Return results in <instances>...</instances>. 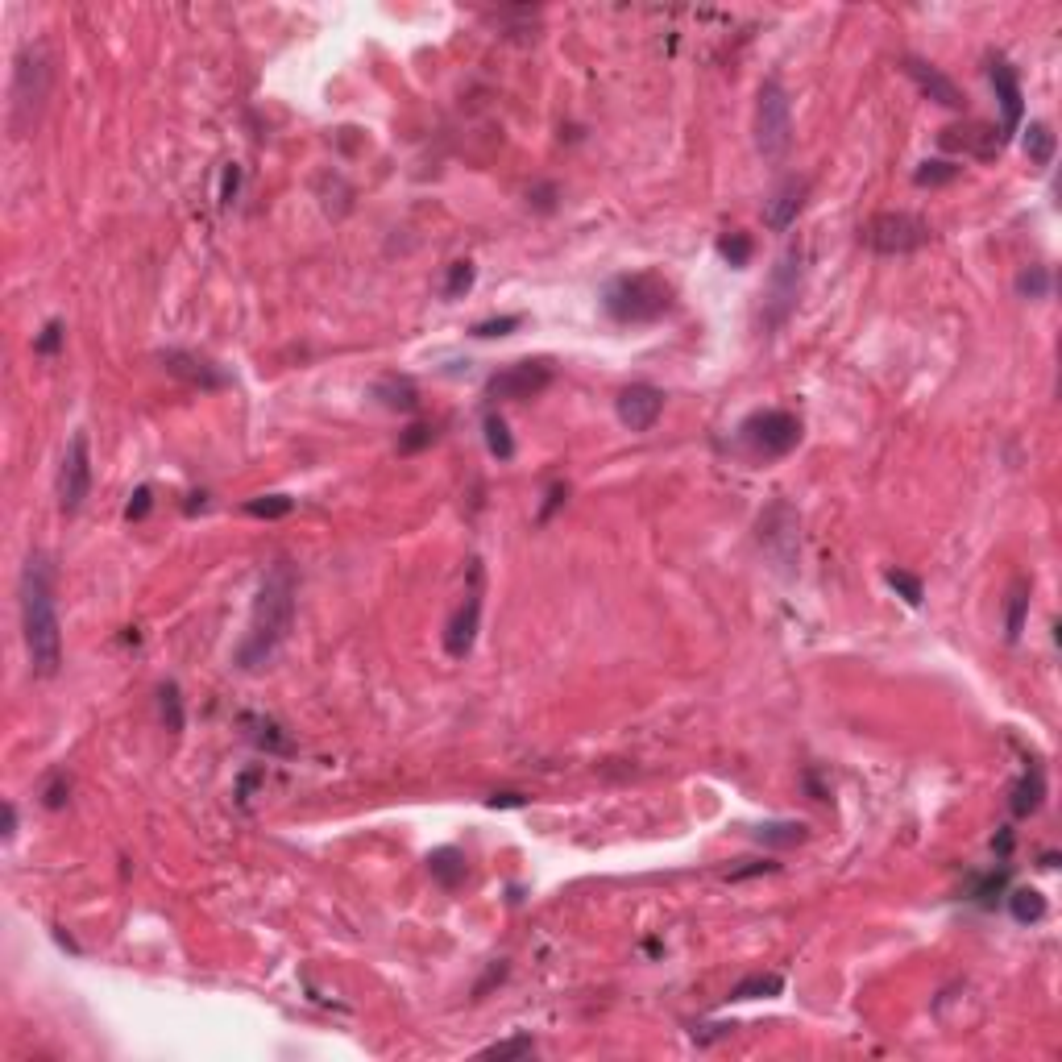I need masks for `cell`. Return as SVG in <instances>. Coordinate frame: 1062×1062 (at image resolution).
<instances>
[{
    "label": "cell",
    "instance_id": "31",
    "mask_svg": "<svg viewBox=\"0 0 1062 1062\" xmlns=\"http://www.w3.org/2000/svg\"><path fill=\"white\" fill-rule=\"evenodd\" d=\"M158 714H162V726H166V731H175V735L183 731V722H187V718H183V693H179L175 681H166V685L158 689Z\"/></svg>",
    "mask_w": 1062,
    "mask_h": 1062
},
{
    "label": "cell",
    "instance_id": "30",
    "mask_svg": "<svg viewBox=\"0 0 1062 1062\" xmlns=\"http://www.w3.org/2000/svg\"><path fill=\"white\" fill-rule=\"evenodd\" d=\"M1004 888H1009V868L988 872V876H975V880H971V888H967V901H975V905L992 909V905H996V897H1000Z\"/></svg>",
    "mask_w": 1062,
    "mask_h": 1062
},
{
    "label": "cell",
    "instance_id": "40",
    "mask_svg": "<svg viewBox=\"0 0 1062 1062\" xmlns=\"http://www.w3.org/2000/svg\"><path fill=\"white\" fill-rule=\"evenodd\" d=\"M150 511H154V490L150 486H137L129 494V502H125V523H142Z\"/></svg>",
    "mask_w": 1062,
    "mask_h": 1062
},
{
    "label": "cell",
    "instance_id": "25",
    "mask_svg": "<svg viewBox=\"0 0 1062 1062\" xmlns=\"http://www.w3.org/2000/svg\"><path fill=\"white\" fill-rule=\"evenodd\" d=\"M1046 897L1038 888H1013L1009 892V913H1013V921L1017 926H1038V921L1046 917Z\"/></svg>",
    "mask_w": 1062,
    "mask_h": 1062
},
{
    "label": "cell",
    "instance_id": "45",
    "mask_svg": "<svg viewBox=\"0 0 1062 1062\" xmlns=\"http://www.w3.org/2000/svg\"><path fill=\"white\" fill-rule=\"evenodd\" d=\"M780 868V863H772V859H764V863H747V868H735L731 872V880H747V876H772Z\"/></svg>",
    "mask_w": 1062,
    "mask_h": 1062
},
{
    "label": "cell",
    "instance_id": "35",
    "mask_svg": "<svg viewBox=\"0 0 1062 1062\" xmlns=\"http://www.w3.org/2000/svg\"><path fill=\"white\" fill-rule=\"evenodd\" d=\"M38 797H42L46 809H63L67 797H71V776H67L63 768H54V772L42 780V793H38Z\"/></svg>",
    "mask_w": 1062,
    "mask_h": 1062
},
{
    "label": "cell",
    "instance_id": "17",
    "mask_svg": "<svg viewBox=\"0 0 1062 1062\" xmlns=\"http://www.w3.org/2000/svg\"><path fill=\"white\" fill-rule=\"evenodd\" d=\"M805 191H809V183L797 179V175H789V179L780 183V187L768 195V200H764V225H768L772 233H785V229L797 225V216H801V208H805Z\"/></svg>",
    "mask_w": 1062,
    "mask_h": 1062
},
{
    "label": "cell",
    "instance_id": "21",
    "mask_svg": "<svg viewBox=\"0 0 1062 1062\" xmlns=\"http://www.w3.org/2000/svg\"><path fill=\"white\" fill-rule=\"evenodd\" d=\"M1029 594H1033V581L1029 577H1017L1013 590H1009V602H1004V639L1017 644L1021 631H1025V619H1029Z\"/></svg>",
    "mask_w": 1062,
    "mask_h": 1062
},
{
    "label": "cell",
    "instance_id": "5",
    "mask_svg": "<svg viewBox=\"0 0 1062 1062\" xmlns=\"http://www.w3.org/2000/svg\"><path fill=\"white\" fill-rule=\"evenodd\" d=\"M930 241V220H921L917 212H876L868 225H859V245H868L880 258H909Z\"/></svg>",
    "mask_w": 1062,
    "mask_h": 1062
},
{
    "label": "cell",
    "instance_id": "34",
    "mask_svg": "<svg viewBox=\"0 0 1062 1062\" xmlns=\"http://www.w3.org/2000/svg\"><path fill=\"white\" fill-rule=\"evenodd\" d=\"M531 1054H536V1038L531 1033H515V1038H502L482 1050V1058H531Z\"/></svg>",
    "mask_w": 1062,
    "mask_h": 1062
},
{
    "label": "cell",
    "instance_id": "28",
    "mask_svg": "<svg viewBox=\"0 0 1062 1062\" xmlns=\"http://www.w3.org/2000/svg\"><path fill=\"white\" fill-rule=\"evenodd\" d=\"M482 428H486V449H490V457H498V461H511V457H515V440H511L507 419H502V415H494V411H486Z\"/></svg>",
    "mask_w": 1062,
    "mask_h": 1062
},
{
    "label": "cell",
    "instance_id": "1",
    "mask_svg": "<svg viewBox=\"0 0 1062 1062\" xmlns=\"http://www.w3.org/2000/svg\"><path fill=\"white\" fill-rule=\"evenodd\" d=\"M17 598H21V635H25V656H30V673L54 677L63 668V623H59V598H54V569L42 552L25 561Z\"/></svg>",
    "mask_w": 1062,
    "mask_h": 1062
},
{
    "label": "cell",
    "instance_id": "13",
    "mask_svg": "<svg viewBox=\"0 0 1062 1062\" xmlns=\"http://www.w3.org/2000/svg\"><path fill=\"white\" fill-rule=\"evenodd\" d=\"M614 415H619V424L631 432H652L664 415V390L648 386V382H631L619 390V399H614Z\"/></svg>",
    "mask_w": 1062,
    "mask_h": 1062
},
{
    "label": "cell",
    "instance_id": "44",
    "mask_svg": "<svg viewBox=\"0 0 1062 1062\" xmlns=\"http://www.w3.org/2000/svg\"><path fill=\"white\" fill-rule=\"evenodd\" d=\"M527 204L536 208V212H552V208H556V187H552V183H540L536 191L527 195Z\"/></svg>",
    "mask_w": 1062,
    "mask_h": 1062
},
{
    "label": "cell",
    "instance_id": "4",
    "mask_svg": "<svg viewBox=\"0 0 1062 1062\" xmlns=\"http://www.w3.org/2000/svg\"><path fill=\"white\" fill-rule=\"evenodd\" d=\"M50 83H54V59L42 42H30L17 50L13 59V83H9V129L13 137H25L46 108V96H50Z\"/></svg>",
    "mask_w": 1062,
    "mask_h": 1062
},
{
    "label": "cell",
    "instance_id": "18",
    "mask_svg": "<svg viewBox=\"0 0 1062 1062\" xmlns=\"http://www.w3.org/2000/svg\"><path fill=\"white\" fill-rule=\"evenodd\" d=\"M374 399H378L386 411L415 415V411H419V386H415L407 374H382V378L374 382Z\"/></svg>",
    "mask_w": 1062,
    "mask_h": 1062
},
{
    "label": "cell",
    "instance_id": "20",
    "mask_svg": "<svg viewBox=\"0 0 1062 1062\" xmlns=\"http://www.w3.org/2000/svg\"><path fill=\"white\" fill-rule=\"evenodd\" d=\"M428 872H432V880L440 884V888H461L465 884V876H469V859H465V851H457V847H440V851H432L428 855Z\"/></svg>",
    "mask_w": 1062,
    "mask_h": 1062
},
{
    "label": "cell",
    "instance_id": "6",
    "mask_svg": "<svg viewBox=\"0 0 1062 1062\" xmlns=\"http://www.w3.org/2000/svg\"><path fill=\"white\" fill-rule=\"evenodd\" d=\"M756 150L764 162H785L793 150V100L780 79H764L756 92Z\"/></svg>",
    "mask_w": 1062,
    "mask_h": 1062
},
{
    "label": "cell",
    "instance_id": "38",
    "mask_svg": "<svg viewBox=\"0 0 1062 1062\" xmlns=\"http://www.w3.org/2000/svg\"><path fill=\"white\" fill-rule=\"evenodd\" d=\"M888 585L897 590L909 606H921V598H926V585H921V577L905 573V569H888Z\"/></svg>",
    "mask_w": 1062,
    "mask_h": 1062
},
{
    "label": "cell",
    "instance_id": "47",
    "mask_svg": "<svg viewBox=\"0 0 1062 1062\" xmlns=\"http://www.w3.org/2000/svg\"><path fill=\"white\" fill-rule=\"evenodd\" d=\"M13 834H17V805L5 801V843H13Z\"/></svg>",
    "mask_w": 1062,
    "mask_h": 1062
},
{
    "label": "cell",
    "instance_id": "41",
    "mask_svg": "<svg viewBox=\"0 0 1062 1062\" xmlns=\"http://www.w3.org/2000/svg\"><path fill=\"white\" fill-rule=\"evenodd\" d=\"M432 436H436V432H432V424H411V428L399 436V453H403V457H411V453H419V449H428V444H432Z\"/></svg>",
    "mask_w": 1062,
    "mask_h": 1062
},
{
    "label": "cell",
    "instance_id": "15",
    "mask_svg": "<svg viewBox=\"0 0 1062 1062\" xmlns=\"http://www.w3.org/2000/svg\"><path fill=\"white\" fill-rule=\"evenodd\" d=\"M988 79H992V92L1004 108V125L996 129L1000 133V142L1009 146V137L1021 129L1025 121V92H1021V79H1017V67L1013 63H1004V59H992L988 63Z\"/></svg>",
    "mask_w": 1062,
    "mask_h": 1062
},
{
    "label": "cell",
    "instance_id": "14",
    "mask_svg": "<svg viewBox=\"0 0 1062 1062\" xmlns=\"http://www.w3.org/2000/svg\"><path fill=\"white\" fill-rule=\"evenodd\" d=\"M901 71L917 83V92H921V96H930L934 104L950 108V113H967V92H963L959 83L950 79L942 67H934V63H926V59H917V54H905V59H901Z\"/></svg>",
    "mask_w": 1062,
    "mask_h": 1062
},
{
    "label": "cell",
    "instance_id": "16",
    "mask_svg": "<svg viewBox=\"0 0 1062 1062\" xmlns=\"http://www.w3.org/2000/svg\"><path fill=\"white\" fill-rule=\"evenodd\" d=\"M938 146H942L946 154H971V158H980V162H992V158L1004 150L996 125H988V121L950 125V129L938 133Z\"/></svg>",
    "mask_w": 1062,
    "mask_h": 1062
},
{
    "label": "cell",
    "instance_id": "27",
    "mask_svg": "<svg viewBox=\"0 0 1062 1062\" xmlns=\"http://www.w3.org/2000/svg\"><path fill=\"white\" fill-rule=\"evenodd\" d=\"M1054 129L1046 125V121H1029V129H1025V154H1029V162L1033 166H1050L1054 162Z\"/></svg>",
    "mask_w": 1062,
    "mask_h": 1062
},
{
    "label": "cell",
    "instance_id": "10",
    "mask_svg": "<svg viewBox=\"0 0 1062 1062\" xmlns=\"http://www.w3.org/2000/svg\"><path fill=\"white\" fill-rule=\"evenodd\" d=\"M556 370L548 366V361H515V366L507 370H498L486 378V399L494 403H523V399H536L544 395V390L552 386Z\"/></svg>",
    "mask_w": 1062,
    "mask_h": 1062
},
{
    "label": "cell",
    "instance_id": "37",
    "mask_svg": "<svg viewBox=\"0 0 1062 1062\" xmlns=\"http://www.w3.org/2000/svg\"><path fill=\"white\" fill-rule=\"evenodd\" d=\"M515 328H523V316H490V320H478L469 332L478 341H494V337H507V332H515Z\"/></svg>",
    "mask_w": 1062,
    "mask_h": 1062
},
{
    "label": "cell",
    "instance_id": "26",
    "mask_svg": "<svg viewBox=\"0 0 1062 1062\" xmlns=\"http://www.w3.org/2000/svg\"><path fill=\"white\" fill-rule=\"evenodd\" d=\"M963 175V162H955V158H926L913 171V183L917 187H946V183H955Z\"/></svg>",
    "mask_w": 1062,
    "mask_h": 1062
},
{
    "label": "cell",
    "instance_id": "2",
    "mask_svg": "<svg viewBox=\"0 0 1062 1062\" xmlns=\"http://www.w3.org/2000/svg\"><path fill=\"white\" fill-rule=\"evenodd\" d=\"M295 594L299 581L287 561H274L270 573L258 585L254 610H249V631L237 644V664L241 668H262L274 660V652L287 644V635L295 627Z\"/></svg>",
    "mask_w": 1062,
    "mask_h": 1062
},
{
    "label": "cell",
    "instance_id": "11",
    "mask_svg": "<svg viewBox=\"0 0 1062 1062\" xmlns=\"http://www.w3.org/2000/svg\"><path fill=\"white\" fill-rule=\"evenodd\" d=\"M469 590L461 598V606L453 610V619L449 627H444V652H449L453 660H465L473 652V644H478V627H482V565L478 561H469Z\"/></svg>",
    "mask_w": 1062,
    "mask_h": 1062
},
{
    "label": "cell",
    "instance_id": "39",
    "mask_svg": "<svg viewBox=\"0 0 1062 1062\" xmlns=\"http://www.w3.org/2000/svg\"><path fill=\"white\" fill-rule=\"evenodd\" d=\"M63 341H67V324H63V320H50V324L38 332V337H34V353H38V357H54V353L63 349Z\"/></svg>",
    "mask_w": 1062,
    "mask_h": 1062
},
{
    "label": "cell",
    "instance_id": "3",
    "mask_svg": "<svg viewBox=\"0 0 1062 1062\" xmlns=\"http://www.w3.org/2000/svg\"><path fill=\"white\" fill-rule=\"evenodd\" d=\"M673 307H677V291L656 270L619 274L602 291V312L614 324H656L664 316H673Z\"/></svg>",
    "mask_w": 1062,
    "mask_h": 1062
},
{
    "label": "cell",
    "instance_id": "7",
    "mask_svg": "<svg viewBox=\"0 0 1062 1062\" xmlns=\"http://www.w3.org/2000/svg\"><path fill=\"white\" fill-rule=\"evenodd\" d=\"M801 432L805 428H801V419L793 411L764 407V411H751L739 424V444L756 461H780L801 444Z\"/></svg>",
    "mask_w": 1062,
    "mask_h": 1062
},
{
    "label": "cell",
    "instance_id": "8",
    "mask_svg": "<svg viewBox=\"0 0 1062 1062\" xmlns=\"http://www.w3.org/2000/svg\"><path fill=\"white\" fill-rule=\"evenodd\" d=\"M92 494V444L88 432H75L63 449L59 473H54V498H59V511L75 515Z\"/></svg>",
    "mask_w": 1062,
    "mask_h": 1062
},
{
    "label": "cell",
    "instance_id": "46",
    "mask_svg": "<svg viewBox=\"0 0 1062 1062\" xmlns=\"http://www.w3.org/2000/svg\"><path fill=\"white\" fill-rule=\"evenodd\" d=\"M486 805H490V809H523L527 797H523V793H494V797H486Z\"/></svg>",
    "mask_w": 1062,
    "mask_h": 1062
},
{
    "label": "cell",
    "instance_id": "24",
    "mask_svg": "<svg viewBox=\"0 0 1062 1062\" xmlns=\"http://www.w3.org/2000/svg\"><path fill=\"white\" fill-rule=\"evenodd\" d=\"M751 838H756L760 847H776V851H785V847H797L809 838V826L805 822H764L751 830Z\"/></svg>",
    "mask_w": 1062,
    "mask_h": 1062
},
{
    "label": "cell",
    "instance_id": "33",
    "mask_svg": "<svg viewBox=\"0 0 1062 1062\" xmlns=\"http://www.w3.org/2000/svg\"><path fill=\"white\" fill-rule=\"evenodd\" d=\"M751 254H756V241H751L747 233H726V237L718 241V258H722L726 266H735V270H743V266L751 262Z\"/></svg>",
    "mask_w": 1062,
    "mask_h": 1062
},
{
    "label": "cell",
    "instance_id": "29",
    "mask_svg": "<svg viewBox=\"0 0 1062 1062\" xmlns=\"http://www.w3.org/2000/svg\"><path fill=\"white\" fill-rule=\"evenodd\" d=\"M473 283H478V266H473L469 258H465V262H453L449 274H444V283H440V295L449 299V303H453V299H465V295L473 291Z\"/></svg>",
    "mask_w": 1062,
    "mask_h": 1062
},
{
    "label": "cell",
    "instance_id": "19",
    "mask_svg": "<svg viewBox=\"0 0 1062 1062\" xmlns=\"http://www.w3.org/2000/svg\"><path fill=\"white\" fill-rule=\"evenodd\" d=\"M1042 797H1046V772H1042V764H1029L1025 776L1013 785V801H1009L1013 818L1038 814V809H1042Z\"/></svg>",
    "mask_w": 1062,
    "mask_h": 1062
},
{
    "label": "cell",
    "instance_id": "36",
    "mask_svg": "<svg viewBox=\"0 0 1062 1062\" xmlns=\"http://www.w3.org/2000/svg\"><path fill=\"white\" fill-rule=\"evenodd\" d=\"M1017 295L1025 299H1046L1050 295V270L1046 266H1029L1017 274Z\"/></svg>",
    "mask_w": 1062,
    "mask_h": 1062
},
{
    "label": "cell",
    "instance_id": "22",
    "mask_svg": "<svg viewBox=\"0 0 1062 1062\" xmlns=\"http://www.w3.org/2000/svg\"><path fill=\"white\" fill-rule=\"evenodd\" d=\"M785 992V975L776 971H756V975H743V980L726 992L731 1004H743V1000H768V996H780Z\"/></svg>",
    "mask_w": 1062,
    "mask_h": 1062
},
{
    "label": "cell",
    "instance_id": "32",
    "mask_svg": "<svg viewBox=\"0 0 1062 1062\" xmlns=\"http://www.w3.org/2000/svg\"><path fill=\"white\" fill-rule=\"evenodd\" d=\"M291 511H295V498H287V494H258V498L245 502L249 519H283Z\"/></svg>",
    "mask_w": 1062,
    "mask_h": 1062
},
{
    "label": "cell",
    "instance_id": "23",
    "mask_svg": "<svg viewBox=\"0 0 1062 1062\" xmlns=\"http://www.w3.org/2000/svg\"><path fill=\"white\" fill-rule=\"evenodd\" d=\"M245 726H249V739H254L266 756H291V739L283 735V726H278L274 718H258V714H249L245 718Z\"/></svg>",
    "mask_w": 1062,
    "mask_h": 1062
},
{
    "label": "cell",
    "instance_id": "9",
    "mask_svg": "<svg viewBox=\"0 0 1062 1062\" xmlns=\"http://www.w3.org/2000/svg\"><path fill=\"white\" fill-rule=\"evenodd\" d=\"M801 278H805V249L789 245L785 254L776 258L772 274H768V295H764V328H780L789 320V312L797 307L801 295Z\"/></svg>",
    "mask_w": 1062,
    "mask_h": 1062
},
{
    "label": "cell",
    "instance_id": "12",
    "mask_svg": "<svg viewBox=\"0 0 1062 1062\" xmlns=\"http://www.w3.org/2000/svg\"><path fill=\"white\" fill-rule=\"evenodd\" d=\"M158 361H162V370L171 374L175 382H183L191 390H225L233 382L212 357L191 353V349H166V353H158Z\"/></svg>",
    "mask_w": 1062,
    "mask_h": 1062
},
{
    "label": "cell",
    "instance_id": "42",
    "mask_svg": "<svg viewBox=\"0 0 1062 1062\" xmlns=\"http://www.w3.org/2000/svg\"><path fill=\"white\" fill-rule=\"evenodd\" d=\"M237 191H241V166L229 162L225 166V183H220V208H233L237 204Z\"/></svg>",
    "mask_w": 1062,
    "mask_h": 1062
},
{
    "label": "cell",
    "instance_id": "43",
    "mask_svg": "<svg viewBox=\"0 0 1062 1062\" xmlns=\"http://www.w3.org/2000/svg\"><path fill=\"white\" fill-rule=\"evenodd\" d=\"M565 498H569V486H565V482H552V486H548V494H544V507H540V515H536V519H540V523H548V519L556 515V507H565Z\"/></svg>",
    "mask_w": 1062,
    "mask_h": 1062
}]
</instances>
